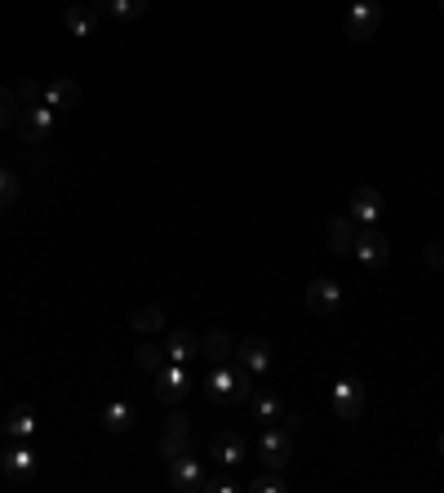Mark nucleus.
<instances>
[{
    "label": "nucleus",
    "mask_w": 444,
    "mask_h": 493,
    "mask_svg": "<svg viewBox=\"0 0 444 493\" xmlns=\"http://www.w3.org/2000/svg\"><path fill=\"white\" fill-rule=\"evenodd\" d=\"M373 27H377V5H373V0H365V5L351 9V36H369Z\"/></svg>",
    "instance_id": "nucleus-1"
},
{
    "label": "nucleus",
    "mask_w": 444,
    "mask_h": 493,
    "mask_svg": "<svg viewBox=\"0 0 444 493\" xmlns=\"http://www.w3.org/2000/svg\"><path fill=\"white\" fill-rule=\"evenodd\" d=\"M134 324H138V329H160V311H156V307H152V311L142 307L138 316H134Z\"/></svg>",
    "instance_id": "nucleus-13"
},
{
    "label": "nucleus",
    "mask_w": 444,
    "mask_h": 493,
    "mask_svg": "<svg viewBox=\"0 0 444 493\" xmlns=\"http://www.w3.org/2000/svg\"><path fill=\"white\" fill-rule=\"evenodd\" d=\"M107 422H111V426H125V422H129V404H111V409H107Z\"/></svg>",
    "instance_id": "nucleus-15"
},
{
    "label": "nucleus",
    "mask_w": 444,
    "mask_h": 493,
    "mask_svg": "<svg viewBox=\"0 0 444 493\" xmlns=\"http://www.w3.org/2000/svg\"><path fill=\"white\" fill-rule=\"evenodd\" d=\"M240 356H244V365H249V369H262V365H267V347H262V342H244Z\"/></svg>",
    "instance_id": "nucleus-5"
},
{
    "label": "nucleus",
    "mask_w": 444,
    "mask_h": 493,
    "mask_svg": "<svg viewBox=\"0 0 444 493\" xmlns=\"http://www.w3.org/2000/svg\"><path fill=\"white\" fill-rule=\"evenodd\" d=\"M440 5H444V0H440Z\"/></svg>",
    "instance_id": "nucleus-19"
},
{
    "label": "nucleus",
    "mask_w": 444,
    "mask_h": 493,
    "mask_svg": "<svg viewBox=\"0 0 444 493\" xmlns=\"http://www.w3.org/2000/svg\"><path fill=\"white\" fill-rule=\"evenodd\" d=\"M213 453L227 458V463H236V458H240V445H236V440H213Z\"/></svg>",
    "instance_id": "nucleus-12"
},
{
    "label": "nucleus",
    "mask_w": 444,
    "mask_h": 493,
    "mask_svg": "<svg viewBox=\"0 0 444 493\" xmlns=\"http://www.w3.org/2000/svg\"><path fill=\"white\" fill-rule=\"evenodd\" d=\"M160 356H164V351L156 347V342H142V347H138V365L152 369V365H160Z\"/></svg>",
    "instance_id": "nucleus-9"
},
{
    "label": "nucleus",
    "mask_w": 444,
    "mask_h": 493,
    "mask_svg": "<svg viewBox=\"0 0 444 493\" xmlns=\"http://www.w3.org/2000/svg\"><path fill=\"white\" fill-rule=\"evenodd\" d=\"M142 0H116V13H138Z\"/></svg>",
    "instance_id": "nucleus-17"
},
{
    "label": "nucleus",
    "mask_w": 444,
    "mask_h": 493,
    "mask_svg": "<svg viewBox=\"0 0 444 493\" xmlns=\"http://www.w3.org/2000/svg\"><path fill=\"white\" fill-rule=\"evenodd\" d=\"M5 463H9V471H18V475H27V471H31V458H27V453H18V449H9V453H5Z\"/></svg>",
    "instance_id": "nucleus-11"
},
{
    "label": "nucleus",
    "mask_w": 444,
    "mask_h": 493,
    "mask_svg": "<svg viewBox=\"0 0 444 493\" xmlns=\"http://www.w3.org/2000/svg\"><path fill=\"white\" fill-rule=\"evenodd\" d=\"M355 218H377V196L373 191H360L355 196Z\"/></svg>",
    "instance_id": "nucleus-7"
},
{
    "label": "nucleus",
    "mask_w": 444,
    "mask_h": 493,
    "mask_svg": "<svg viewBox=\"0 0 444 493\" xmlns=\"http://www.w3.org/2000/svg\"><path fill=\"white\" fill-rule=\"evenodd\" d=\"M355 249H360V262H382L387 258V244L377 240V236H360Z\"/></svg>",
    "instance_id": "nucleus-2"
},
{
    "label": "nucleus",
    "mask_w": 444,
    "mask_h": 493,
    "mask_svg": "<svg viewBox=\"0 0 444 493\" xmlns=\"http://www.w3.org/2000/svg\"><path fill=\"white\" fill-rule=\"evenodd\" d=\"M205 351H209V356H218V360H227V351H232V342H227L222 334H209V338H205Z\"/></svg>",
    "instance_id": "nucleus-10"
},
{
    "label": "nucleus",
    "mask_w": 444,
    "mask_h": 493,
    "mask_svg": "<svg viewBox=\"0 0 444 493\" xmlns=\"http://www.w3.org/2000/svg\"><path fill=\"white\" fill-rule=\"evenodd\" d=\"M191 351H195V338H187V334H178V338L169 342V356H173V360H187Z\"/></svg>",
    "instance_id": "nucleus-8"
},
{
    "label": "nucleus",
    "mask_w": 444,
    "mask_h": 493,
    "mask_svg": "<svg viewBox=\"0 0 444 493\" xmlns=\"http://www.w3.org/2000/svg\"><path fill=\"white\" fill-rule=\"evenodd\" d=\"M334 244H338V249H347V244H351V222H334Z\"/></svg>",
    "instance_id": "nucleus-14"
},
{
    "label": "nucleus",
    "mask_w": 444,
    "mask_h": 493,
    "mask_svg": "<svg viewBox=\"0 0 444 493\" xmlns=\"http://www.w3.org/2000/svg\"><path fill=\"white\" fill-rule=\"evenodd\" d=\"M213 396H227V400H236V396H240V382H236L232 373H218V378H213Z\"/></svg>",
    "instance_id": "nucleus-6"
},
{
    "label": "nucleus",
    "mask_w": 444,
    "mask_h": 493,
    "mask_svg": "<svg viewBox=\"0 0 444 493\" xmlns=\"http://www.w3.org/2000/svg\"><path fill=\"white\" fill-rule=\"evenodd\" d=\"M426 262H431V267H444V244H431V249H426Z\"/></svg>",
    "instance_id": "nucleus-16"
},
{
    "label": "nucleus",
    "mask_w": 444,
    "mask_h": 493,
    "mask_svg": "<svg viewBox=\"0 0 444 493\" xmlns=\"http://www.w3.org/2000/svg\"><path fill=\"white\" fill-rule=\"evenodd\" d=\"M334 400H338V409H342V414H355V404H360V391H355L351 382H342V387L334 391Z\"/></svg>",
    "instance_id": "nucleus-4"
},
{
    "label": "nucleus",
    "mask_w": 444,
    "mask_h": 493,
    "mask_svg": "<svg viewBox=\"0 0 444 493\" xmlns=\"http://www.w3.org/2000/svg\"><path fill=\"white\" fill-rule=\"evenodd\" d=\"M311 307H316V311H329V307H338V289L334 285H311Z\"/></svg>",
    "instance_id": "nucleus-3"
},
{
    "label": "nucleus",
    "mask_w": 444,
    "mask_h": 493,
    "mask_svg": "<svg viewBox=\"0 0 444 493\" xmlns=\"http://www.w3.org/2000/svg\"><path fill=\"white\" fill-rule=\"evenodd\" d=\"M9 196H13V183H9V178H5V174H0V205H5V200H9Z\"/></svg>",
    "instance_id": "nucleus-18"
}]
</instances>
